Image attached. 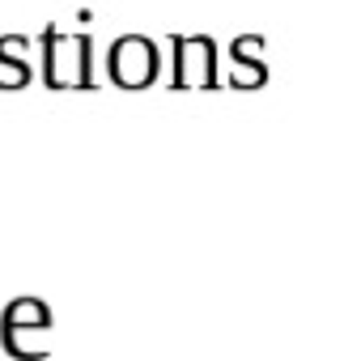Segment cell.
<instances>
[{
	"mask_svg": "<svg viewBox=\"0 0 361 361\" xmlns=\"http://www.w3.org/2000/svg\"><path fill=\"white\" fill-rule=\"evenodd\" d=\"M94 43L90 35L43 30V81L47 90H94Z\"/></svg>",
	"mask_w": 361,
	"mask_h": 361,
	"instance_id": "cell-1",
	"label": "cell"
},
{
	"mask_svg": "<svg viewBox=\"0 0 361 361\" xmlns=\"http://www.w3.org/2000/svg\"><path fill=\"white\" fill-rule=\"evenodd\" d=\"M106 68H111V81L119 90H149L161 73V51L145 35H123V39L111 43Z\"/></svg>",
	"mask_w": 361,
	"mask_h": 361,
	"instance_id": "cell-2",
	"label": "cell"
},
{
	"mask_svg": "<svg viewBox=\"0 0 361 361\" xmlns=\"http://www.w3.org/2000/svg\"><path fill=\"white\" fill-rule=\"evenodd\" d=\"M174 51V90H217V43L196 35V39H170Z\"/></svg>",
	"mask_w": 361,
	"mask_h": 361,
	"instance_id": "cell-3",
	"label": "cell"
},
{
	"mask_svg": "<svg viewBox=\"0 0 361 361\" xmlns=\"http://www.w3.org/2000/svg\"><path fill=\"white\" fill-rule=\"evenodd\" d=\"M47 327H51V310H47L43 298H13L5 306V314H0V344H5L9 357L22 361V340L30 331H43L47 336Z\"/></svg>",
	"mask_w": 361,
	"mask_h": 361,
	"instance_id": "cell-4",
	"label": "cell"
},
{
	"mask_svg": "<svg viewBox=\"0 0 361 361\" xmlns=\"http://www.w3.org/2000/svg\"><path fill=\"white\" fill-rule=\"evenodd\" d=\"M251 51H264L259 35H243V39L230 43V90H259L268 81V68Z\"/></svg>",
	"mask_w": 361,
	"mask_h": 361,
	"instance_id": "cell-5",
	"label": "cell"
},
{
	"mask_svg": "<svg viewBox=\"0 0 361 361\" xmlns=\"http://www.w3.org/2000/svg\"><path fill=\"white\" fill-rule=\"evenodd\" d=\"M26 81H30L26 56H9V47L0 43V90H26Z\"/></svg>",
	"mask_w": 361,
	"mask_h": 361,
	"instance_id": "cell-6",
	"label": "cell"
}]
</instances>
